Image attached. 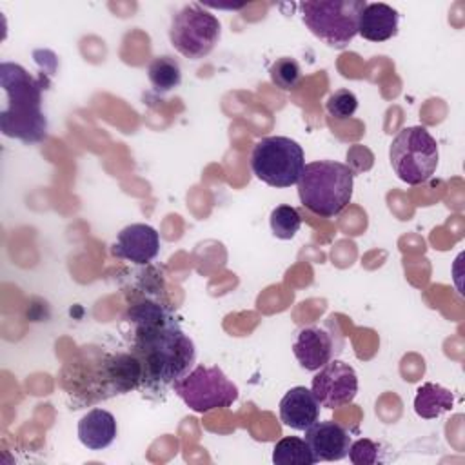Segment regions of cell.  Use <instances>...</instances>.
Returning a JSON list of instances; mask_svg holds the SVG:
<instances>
[{
	"label": "cell",
	"instance_id": "6",
	"mask_svg": "<svg viewBox=\"0 0 465 465\" xmlns=\"http://www.w3.org/2000/svg\"><path fill=\"white\" fill-rule=\"evenodd\" d=\"M303 167V149L289 136H265L252 145V174L271 187L285 189L298 183Z\"/></svg>",
	"mask_w": 465,
	"mask_h": 465
},
{
	"label": "cell",
	"instance_id": "3",
	"mask_svg": "<svg viewBox=\"0 0 465 465\" xmlns=\"http://www.w3.org/2000/svg\"><path fill=\"white\" fill-rule=\"evenodd\" d=\"M296 185L305 209L318 216L332 218L340 214L352 198L354 173L347 163L318 160L305 163Z\"/></svg>",
	"mask_w": 465,
	"mask_h": 465
},
{
	"label": "cell",
	"instance_id": "14",
	"mask_svg": "<svg viewBox=\"0 0 465 465\" xmlns=\"http://www.w3.org/2000/svg\"><path fill=\"white\" fill-rule=\"evenodd\" d=\"M320 418V401L311 389L298 385L280 400V420L292 430H305Z\"/></svg>",
	"mask_w": 465,
	"mask_h": 465
},
{
	"label": "cell",
	"instance_id": "1",
	"mask_svg": "<svg viewBox=\"0 0 465 465\" xmlns=\"http://www.w3.org/2000/svg\"><path fill=\"white\" fill-rule=\"evenodd\" d=\"M131 354L142 367V389L162 392L185 376L196 360L193 340L165 305L143 300L129 309Z\"/></svg>",
	"mask_w": 465,
	"mask_h": 465
},
{
	"label": "cell",
	"instance_id": "20",
	"mask_svg": "<svg viewBox=\"0 0 465 465\" xmlns=\"http://www.w3.org/2000/svg\"><path fill=\"white\" fill-rule=\"evenodd\" d=\"M269 223H271V231L276 238L291 240L296 236V232L302 227V216L291 205H278L271 211Z\"/></svg>",
	"mask_w": 465,
	"mask_h": 465
},
{
	"label": "cell",
	"instance_id": "8",
	"mask_svg": "<svg viewBox=\"0 0 465 465\" xmlns=\"http://www.w3.org/2000/svg\"><path fill=\"white\" fill-rule=\"evenodd\" d=\"M222 35L220 20L198 4L183 5L171 20L169 40L173 47L189 60L207 56Z\"/></svg>",
	"mask_w": 465,
	"mask_h": 465
},
{
	"label": "cell",
	"instance_id": "7",
	"mask_svg": "<svg viewBox=\"0 0 465 465\" xmlns=\"http://www.w3.org/2000/svg\"><path fill=\"white\" fill-rule=\"evenodd\" d=\"M176 396L194 412L227 409L238 400V387L220 367L198 365L173 385Z\"/></svg>",
	"mask_w": 465,
	"mask_h": 465
},
{
	"label": "cell",
	"instance_id": "18",
	"mask_svg": "<svg viewBox=\"0 0 465 465\" xmlns=\"http://www.w3.org/2000/svg\"><path fill=\"white\" fill-rule=\"evenodd\" d=\"M147 78L158 94L171 93L182 84V69L178 60H174L169 54L156 56L151 60L147 67Z\"/></svg>",
	"mask_w": 465,
	"mask_h": 465
},
{
	"label": "cell",
	"instance_id": "17",
	"mask_svg": "<svg viewBox=\"0 0 465 465\" xmlns=\"http://www.w3.org/2000/svg\"><path fill=\"white\" fill-rule=\"evenodd\" d=\"M452 407H454V394L449 389L430 381L418 387L414 396V411L420 418L432 420L450 411Z\"/></svg>",
	"mask_w": 465,
	"mask_h": 465
},
{
	"label": "cell",
	"instance_id": "11",
	"mask_svg": "<svg viewBox=\"0 0 465 465\" xmlns=\"http://www.w3.org/2000/svg\"><path fill=\"white\" fill-rule=\"evenodd\" d=\"M311 391L322 407H341L356 398L358 374L349 363L334 358L318 369L311 381Z\"/></svg>",
	"mask_w": 465,
	"mask_h": 465
},
{
	"label": "cell",
	"instance_id": "10",
	"mask_svg": "<svg viewBox=\"0 0 465 465\" xmlns=\"http://www.w3.org/2000/svg\"><path fill=\"white\" fill-rule=\"evenodd\" d=\"M343 349V336L334 318L323 323H312L302 327L296 332L292 352L300 367L305 371H318L331 360H334Z\"/></svg>",
	"mask_w": 465,
	"mask_h": 465
},
{
	"label": "cell",
	"instance_id": "15",
	"mask_svg": "<svg viewBox=\"0 0 465 465\" xmlns=\"http://www.w3.org/2000/svg\"><path fill=\"white\" fill-rule=\"evenodd\" d=\"M398 24L400 15L389 4H365L358 22V35L369 42H385L398 33Z\"/></svg>",
	"mask_w": 465,
	"mask_h": 465
},
{
	"label": "cell",
	"instance_id": "19",
	"mask_svg": "<svg viewBox=\"0 0 465 465\" xmlns=\"http://www.w3.org/2000/svg\"><path fill=\"white\" fill-rule=\"evenodd\" d=\"M272 463L276 465H314L316 458L307 441L298 436H285L272 447Z\"/></svg>",
	"mask_w": 465,
	"mask_h": 465
},
{
	"label": "cell",
	"instance_id": "22",
	"mask_svg": "<svg viewBox=\"0 0 465 465\" xmlns=\"http://www.w3.org/2000/svg\"><path fill=\"white\" fill-rule=\"evenodd\" d=\"M325 107H327V113L332 116V118H338V120H345V118H351L356 109H358V98L352 91L349 89H338L334 91L327 102H325Z\"/></svg>",
	"mask_w": 465,
	"mask_h": 465
},
{
	"label": "cell",
	"instance_id": "13",
	"mask_svg": "<svg viewBox=\"0 0 465 465\" xmlns=\"http://www.w3.org/2000/svg\"><path fill=\"white\" fill-rule=\"evenodd\" d=\"M312 450V456L318 461H340L347 458L351 447V434L340 423L327 420V421H314L309 429H305L303 438Z\"/></svg>",
	"mask_w": 465,
	"mask_h": 465
},
{
	"label": "cell",
	"instance_id": "5",
	"mask_svg": "<svg viewBox=\"0 0 465 465\" xmlns=\"http://www.w3.org/2000/svg\"><path fill=\"white\" fill-rule=\"evenodd\" d=\"M389 160L401 182L420 185L436 173L440 162L438 143L425 127L411 125L401 129L391 142Z\"/></svg>",
	"mask_w": 465,
	"mask_h": 465
},
{
	"label": "cell",
	"instance_id": "21",
	"mask_svg": "<svg viewBox=\"0 0 465 465\" xmlns=\"http://www.w3.org/2000/svg\"><path fill=\"white\" fill-rule=\"evenodd\" d=\"M269 76L271 82L282 91H292L302 82V67L294 58L282 56L269 67Z\"/></svg>",
	"mask_w": 465,
	"mask_h": 465
},
{
	"label": "cell",
	"instance_id": "2",
	"mask_svg": "<svg viewBox=\"0 0 465 465\" xmlns=\"http://www.w3.org/2000/svg\"><path fill=\"white\" fill-rule=\"evenodd\" d=\"M0 85L7 105L0 111V129L24 143H38L47 136V118L42 111V93L47 85L44 73L31 74L13 62L0 64Z\"/></svg>",
	"mask_w": 465,
	"mask_h": 465
},
{
	"label": "cell",
	"instance_id": "23",
	"mask_svg": "<svg viewBox=\"0 0 465 465\" xmlns=\"http://www.w3.org/2000/svg\"><path fill=\"white\" fill-rule=\"evenodd\" d=\"M347 456L354 465H372V463H378L381 460L378 443H374L367 438H360L356 441H351Z\"/></svg>",
	"mask_w": 465,
	"mask_h": 465
},
{
	"label": "cell",
	"instance_id": "12",
	"mask_svg": "<svg viewBox=\"0 0 465 465\" xmlns=\"http://www.w3.org/2000/svg\"><path fill=\"white\" fill-rule=\"evenodd\" d=\"M111 251L120 260L147 265L160 252V234L149 223H131L118 232Z\"/></svg>",
	"mask_w": 465,
	"mask_h": 465
},
{
	"label": "cell",
	"instance_id": "4",
	"mask_svg": "<svg viewBox=\"0 0 465 465\" xmlns=\"http://www.w3.org/2000/svg\"><path fill=\"white\" fill-rule=\"evenodd\" d=\"M365 0H311L300 4L303 24L323 44L334 49L347 47L358 35Z\"/></svg>",
	"mask_w": 465,
	"mask_h": 465
},
{
	"label": "cell",
	"instance_id": "16",
	"mask_svg": "<svg viewBox=\"0 0 465 465\" xmlns=\"http://www.w3.org/2000/svg\"><path fill=\"white\" fill-rule=\"evenodd\" d=\"M78 440L89 450L107 449L118 432L114 416L105 409H91L78 421Z\"/></svg>",
	"mask_w": 465,
	"mask_h": 465
},
{
	"label": "cell",
	"instance_id": "9",
	"mask_svg": "<svg viewBox=\"0 0 465 465\" xmlns=\"http://www.w3.org/2000/svg\"><path fill=\"white\" fill-rule=\"evenodd\" d=\"M142 383V367L131 352L102 354L87 367V401L125 394Z\"/></svg>",
	"mask_w": 465,
	"mask_h": 465
}]
</instances>
